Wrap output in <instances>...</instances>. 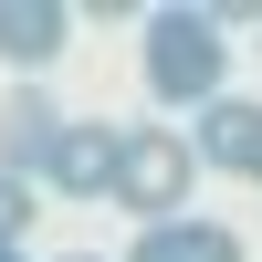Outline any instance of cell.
Here are the masks:
<instances>
[{
    "mask_svg": "<svg viewBox=\"0 0 262 262\" xmlns=\"http://www.w3.org/2000/svg\"><path fill=\"white\" fill-rule=\"evenodd\" d=\"M126 262H242V231H221V221H200V210H179V221H147Z\"/></svg>",
    "mask_w": 262,
    "mask_h": 262,
    "instance_id": "cell-7",
    "label": "cell"
},
{
    "mask_svg": "<svg viewBox=\"0 0 262 262\" xmlns=\"http://www.w3.org/2000/svg\"><path fill=\"white\" fill-rule=\"evenodd\" d=\"M200 189V147L179 137V126H126V158H116V210H137L147 221H179V200Z\"/></svg>",
    "mask_w": 262,
    "mask_h": 262,
    "instance_id": "cell-2",
    "label": "cell"
},
{
    "mask_svg": "<svg viewBox=\"0 0 262 262\" xmlns=\"http://www.w3.org/2000/svg\"><path fill=\"white\" fill-rule=\"evenodd\" d=\"M0 262H32V252H0Z\"/></svg>",
    "mask_w": 262,
    "mask_h": 262,
    "instance_id": "cell-9",
    "label": "cell"
},
{
    "mask_svg": "<svg viewBox=\"0 0 262 262\" xmlns=\"http://www.w3.org/2000/svg\"><path fill=\"white\" fill-rule=\"evenodd\" d=\"M32 179H11V168H0V252H21V231H32Z\"/></svg>",
    "mask_w": 262,
    "mask_h": 262,
    "instance_id": "cell-8",
    "label": "cell"
},
{
    "mask_svg": "<svg viewBox=\"0 0 262 262\" xmlns=\"http://www.w3.org/2000/svg\"><path fill=\"white\" fill-rule=\"evenodd\" d=\"M74 42V0H0V74H42Z\"/></svg>",
    "mask_w": 262,
    "mask_h": 262,
    "instance_id": "cell-4",
    "label": "cell"
},
{
    "mask_svg": "<svg viewBox=\"0 0 262 262\" xmlns=\"http://www.w3.org/2000/svg\"><path fill=\"white\" fill-rule=\"evenodd\" d=\"M221 21L210 11H147V42H137V74H147V95L158 105H221Z\"/></svg>",
    "mask_w": 262,
    "mask_h": 262,
    "instance_id": "cell-1",
    "label": "cell"
},
{
    "mask_svg": "<svg viewBox=\"0 0 262 262\" xmlns=\"http://www.w3.org/2000/svg\"><path fill=\"white\" fill-rule=\"evenodd\" d=\"M74 262H95V252H74Z\"/></svg>",
    "mask_w": 262,
    "mask_h": 262,
    "instance_id": "cell-10",
    "label": "cell"
},
{
    "mask_svg": "<svg viewBox=\"0 0 262 262\" xmlns=\"http://www.w3.org/2000/svg\"><path fill=\"white\" fill-rule=\"evenodd\" d=\"M116 158H126V126L74 116V126L53 137V158H42V179H53L63 200H116Z\"/></svg>",
    "mask_w": 262,
    "mask_h": 262,
    "instance_id": "cell-3",
    "label": "cell"
},
{
    "mask_svg": "<svg viewBox=\"0 0 262 262\" xmlns=\"http://www.w3.org/2000/svg\"><path fill=\"white\" fill-rule=\"evenodd\" d=\"M63 126L74 116H63L42 84H11V105H0V168H11V179H42V158H53Z\"/></svg>",
    "mask_w": 262,
    "mask_h": 262,
    "instance_id": "cell-5",
    "label": "cell"
},
{
    "mask_svg": "<svg viewBox=\"0 0 262 262\" xmlns=\"http://www.w3.org/2000/svg\"><path fill=\"white\" fill-rule=\"evenodd\" d=\"M189 147H200V168L262 179V105H252V95H221V105L200 116V137H189Z\"/></svg>",
    "mask_w": 262,
    "mask_h": 262,
    "instance_id": "cell-6",
    "label": "cell"
}]
</instances>
